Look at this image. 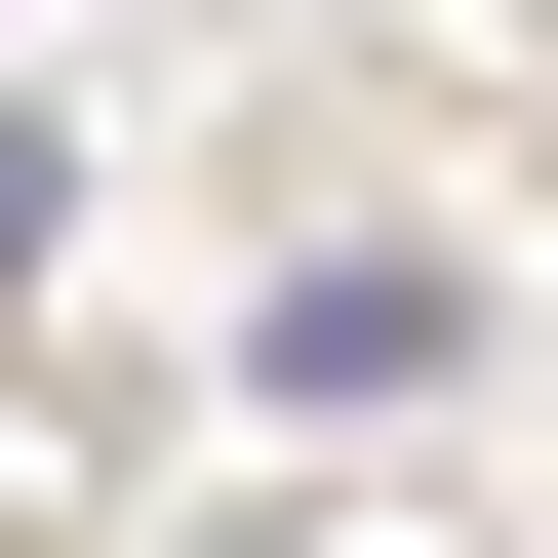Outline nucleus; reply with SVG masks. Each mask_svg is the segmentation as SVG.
Instances as JSON below:
<instances>
[{
	"mask_svg": "<svg viewBox=\"0 0 558 558\" xmlns=\"http://www.w3.org/2000/svg\"><path fill=\"white\" fill-rule=\"evenodd\" d=\"M439 319H478L439 240H319V279H279V399H439Z\"/></svg>",
	"mask_w": 558,
	"mask_h": 558,
	"instance_id": "1",
	"label": "nucleus"
},
{
	"mask_svg": "<svg viewBox=\"0 0 558 558\" xmlns=\"http://www.w3.org/2000/svg\"><path fill=\"white\" fill-rule=\"evenodd\" d=\"M0 279H40V120H0Z\"/></svg>",
	"mask_w": 558,
	"mask_h": 558,
	"instance_id": "2",
	"label": "nucleus"
}]
</instances>
